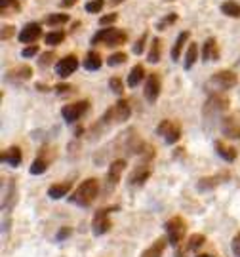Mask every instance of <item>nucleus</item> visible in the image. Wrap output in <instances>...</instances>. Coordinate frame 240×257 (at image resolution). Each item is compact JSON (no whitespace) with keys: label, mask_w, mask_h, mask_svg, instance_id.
I'll use <instances>...</instances> for the list:
<instances>
[{"label":"nucleus","mask_w":240,"mask_h":257,"mask_svg":"<svg viewBox=\"0 0 240 257\" xmlns=\"http://www.w3.org/2000/svg\"><path fill=\"white\" fill-rule=\"evenodd\" d=\"M97 194H99V181L95 177H88L78 185V189L74 191L71 200L82 208H90L93 204V200L97 198Z\"/></svg>","instance_id":"obj_1"},{"label":"nucleus","mask_w":240,"mask_h":257,"mask_svg":"<svg viewBox=\"0 0 240 257\" xmlns=\"http://www.w3.org/2000/svg\"><path fill=\"white\" fill-rule=\"evenodd\" d=\"M128 40V35L122 31V29H101L99 33H95L92 37V44H103L107 48H116V46H122V44Z\"/></svg>","instance_id":"obj_2"},{"label":"nucleus","mask_w":240,"mask_h":257,"mask_svg":"<svg viewBox=\"0 0 240 257\" xmlns=\"http://www.w3.org/2000/svg\"><path fill=\"white\" fill-rule=\"evenodd\" d=\"M164 227H166L168 242L177 248V246L181 244V240L185 238V233H187V225H185V221H183L181 217H172V219L166 221Z\"/></svg>","instance_id":"obj_3"},{"label":"nucleus","mask_w":240,"mask_h":257,"mask_svg":"<svg viewBox=\"0 0 240 257\" xmlns=\"http://www.w3.org/2000/svg\"><path fill=\"white\" fill-rule=\"evenodd\" d=\"M156 133H158L166 143L174 145V143L179 141V137H181V126H179L175 120H162V122L158 124V128H156Z\"/></svg>","instance_id":"obj_4"},{"label":"nucleus","mask_w":240,"mask_h":257,"mask_svg":"<svg viewBox=\"0 0 240 257\" xmlns=\"http://www.w3.org/2000/svg\"><path fill=\"white\" fill-rule=\"evenodd\" d=\"M237 84H239L237 73L227 71V69L216 73V74L208 80V86H214V88H218V90H231V88H235Z\"/></svg>","instance_id":"obj_5"},{"label":"nucleus","mask_w":240,"mask_h":257,"mask_svg":"<svg viewBox=\"0 0 240 257\" xmlns=\"http://www.w3.org/2000/svg\"><path fill=\"white\" fill-rule=\"evenodd\" d=\"M130 114H131V110H130L128 101H126V99H120V101H116V103L105 112L103 120H105V122H124V120L130 118Z\"/></svg>","instance_id":"obj_6"},{"label":"nucleus","mask_w":240,"mask_h":257,"mask_svg":"<svg viewBox=\"0 0 240 257\" xmlns=\"http://www.w3.org/2000/svg\"><path fill=\"white\" fill-rule=\"evenodd\" d=\"M88 107H90V103H88L86 99L76 101V103H71V105H65V107L61 109V116H63V120H65L67 124H73V122H76L78 118L84 116Z\"/></svg>","instance_id":"obj_7"},{"label":"nucleus","mask_w":240,"mask_h":257,"mask_svg":"<svg viewBox=\"0 0 240 257\" xmlns=\"http://www.w3.org/2000/svg\"><path fill=\"white\" fill-rule=\"evenodd\" d=\"M109 212L107 208H101L93 214V219H92V231L95 236H101L105 233L111 231V221H109Z\"/></svg>","instance_id":"obj_8"},{"label":"nucleus","mask_w":240,"mask_h":257,"mask_svg":"<svg viewBox=\"0 0 240 257\" xmlns=\"http://www.w3.org/2000/svg\"><path fill=\"white\" fill-rule=\"evenodd\" d=\"M124 168H126V160H122V158L114 160L109 166V171H107V183H105V191H107V193H111V191L116 189V185H118V181H120V177H122Z\"/></svg>","instance_id":"obj_9"},{"label":"nucleus","mask_w":240,"mask_h":257,"mask_svg":"<svg viewBox=\"0 0 240 257\" xmlns=\"http://www.w3.org/2000/svg\"><path fill=\"white\" fill-rule=\"evenodd\" d=\"M229 109V97L227 95H221V93H216L212 95L206 105H204V114H219V112H225Z\"/></svg>","instance_id":"obj_10"},{"label":"nucleus","mask_w":240,"mask_h":257,"mask_svg":"<svg viewBox=\"0 0 240 257\" xmlns=\"http://www.w3.org/2000/svg\"><path fill=\"white\" fill-rule=\"evenodd\" d=\"M40 35H42V29H40L38 23H27L21 31H19L18 40L21 44H35L40 38Z\"/></svg>","instance_id":"obj_11"},{"label":"nucleus","mask_w":240,"mask_h":257,"mask_svg":"<svg viewBox=\"0 0 240 257\" xmlns=\"http://www.w3.org/2000/svg\"><path fill=\"white\" fill-rule=\"evenodd\" d=\"M76 69H78V57H74V55H65L63 59H59V61L55 63V74L61 76V78H69Z\"/></svg>","instance_id":"obj_12"},{"label":"nucleus","mask_w":240,"mask_h":257,"mask_svg":"<svg viewBox=\"0 0 240 257\" xmlns=\"http://www.w3.org/2000/svg\"><path fill=\"white\" fill-rule=\"evenodd\" d=\"M160 76L153 73V74H149V78H147V82H145V90H143V93H145V99L149 101V103H154L156 99H158V95H160Z\"/></svg>","instance_id":"obj_13"},{"label":"nucleus","mask_w":240,"mask_h":257,"mask_svg":"<svg viewBox=\"0 0 240 257\" xmlns=\"http://www.w3.org/2000/svg\"><path fill=\"white\" fill-rule=\"evenodd\" d=\"M221 129L227 137H233V139H240V120L237 118V114H231V116H225L223 118V124Z\"/></svg>","instance_id":"obj_14"},{"label":"nucleus","mask_w":240,"mask_h":257,"mask_svg":"<svg viewBox=\"0 0 240 257\" xmlns=\"http://www.w3.org/2000/svg\"><path fill=\"white\" fill-rule=\"evenodd\" d=\"M206 242V236L204 235H193L189 240H187V244L183 246V248H179L177 246V252H175V257H185L189 252H195V250H198L202 244Z\"/></svg>","instance_id":"obj_15"},{"label":"nucleus","mask_w":240,"mask_h":257,"mask_svg":"<svg viewBox=\"0 0 240 257\" xmlns=\"http://www.w3.org/2000/svg\"><path fill=\"white\" fill-rule=\"evenodd\" d=\"M31 74H33V71H31L29 65H19L18 69L8 71V76H6V78H8L10 82H23V80H29Z\"/></svg>","instance_id":"obj_16"},{"label":"nucleus","mask_w":240,"mask_h":257,"mask_svg":"<svg viewBox=\"0 0 240 257\" xmlns=\"http://www.w3.org/2000/svg\"><path fill=\"white\" fill-rule=\"evenodd\" d=\"M219 50L216 38H206V42L202 46V59L204 61H218Z\"/></svg>","instance_id":"obj_17"},{"label":"nucleus","mask_w":240,"mask_h":257,"mask_svg":"<svg viewBox=\"0 0 240 257\" xmlns=\"http://www.w3.org/2000/svg\"><path fill=\"white\" fill-rule=\"evenodd\" d=\"M21 160H23V154L19 147H10V149H6L2 152V162L10 164L12 168H18L21 164Z\"/></svg>","instance_id":"obj_18"},{"label":"nucleus","mask_w":240,"mask_h":257,"mask_svg":"<svg viewBox=\"0 0 240 257\" xmlns=\"http://www.w3.org/2000/svg\"><path fill=\"white\" fill-rule=\"evenodd\" d=\"M216 152L225 162H235L237 160V149L231 145H225L223 141H216Z\"/></svg>","instance_id":"obj_19"},{"label":"nucleus","mask_w":240,"mask_h":257,"mask_svg":"<svg viewBox=\"0 0 240 257\" xmlns=\"http://www.w3.org/2000/svg\"><path fill=\"white\" fill-rule=\"evenodd\" d=\"M166 238H158V240H154L153 244L141 254V257H162L164 254V250H166Z\"/></svg>","instance_id":"obj_20"},{"label":"nucleus","mask_w":240,"mask_h":257,"mask_svg":"<svg viewBox=\"0 0 240 257\" xmlns=\"http://www.w3.org/2000/svg\"><path fill=\"white\" fill-rule=\"evenodd\" d=\"M189 37H191V33L189 31H183V33H179V37L175 38V44L174 48H172V59L177 61L179 57H181V52H183V48H185V42L189 40Z\"/></svg>","instance_id":"obj_21"},{"label":"nucleus","mask_w":240,"mask_h":257,"mask_svg":"<svg viewBox=\"0 0 240 257\" xmlns=\"http://www.w3.org/2000/svg\"><path fill=\"white\" fill-rule=\"evenodd\" d=\"M69 191H71V183L69 181H65V183H55V185H52L48 189V196L54 198V200H59V198L67 196Z\"/></svg>","instance_id":"obj_22"},{"label":"nucleus","mask_w":240,"mask_h":257,"mask_svg":"<svg viewBox=\"0 0 240 257\" xmlns=\"http://www.w3.org/2000/svg\"><path fill=\"white\" fill-rule=\"evenodd\" d=\"M149 177H151V168H149L147 164H143V168H141V170L137 168V170L131 173L130 183H131V185H143V183H145Z\"/></svg>","instance_id":"obj_23"},{"label":"nucleus","mask_w":240,"mask_h":257,"mask_svg":"<svg viewBox=\"0 0 240 257\" xmlns=\"http://www.w3.org/2000/svg\"><path fill=\"white\" fill-rule=\"evenodd\" d=\"M143 78H145V69H143V65H135L130 71V74H128V86H130V88H135V86H139V82H141Z\"/></svg>","instance_id":"obj_24"},{"label":"nucleus","mask_w":240,"mask_h":257,"mask_svg":"<svg viewBox=\"0 0 240 257\" xmlns=\"http://www.w3.org/2000/svg\"><path fill=\"white\" fill-rule=\"evenodd\" d=\"M101 55L95 52V50H92V52H88L86 54V59H84V67H86V71H97L99 67H101Z\"/></svg>","instance_id":"obj_25"},{"label":"nucleus","mask_w":240,"mask_h":257,"mask_svg":"<svg viewBox=\"0 0 240 257\" xmlns=\"http://www.w3.org/2000/svg\"><path fill=\"white\" fill-rule=\"evenodd\" d=\"M221 12H223L225 16H229V18L239 19L240 18V4L239 2H233V0H227V2L221 4Z\"/></svg>","instance_id":"obj_26"},{"label":"nucleus","mask_w":240,"mask_h":257,"mask_svg":"<svg viewBox=\"0 0 240 257\" xmlns=\"http://www.w3.org/2000/svg\"><path fill=\"white\" fill-rule=\"evenodd\" d=\"M197 59H198V46L197 42H191L189 48H187V52H185V69H191L193 65L197 63Z\"/></svg>","instance_id":"obj_27"},{"label":"nucleus","mask_w":240,"mask_h":257,"mask_svg":"<svg viewBox=\"0 0 240 257\" xmlns=\"http://www.w3.org/2000/svg\"><path fill=\"white\" fill-rule=\"evenodd\" d=\"M160 57H162V42H160V38H154L153 44H151V52H149V55H147V61L158 63Z\"/></svg>","instance_id":"obj_28"},{"label":"nucleus","mask_w":240,"mask_h":257,"mask_svg":"<svg viewBox=\"0 0 240 257\" xmlns=\"http://www.w3.org/2000/svg\"><path fill=\"white\" fill-rule=\"evenodd\" d=\"M46 44H50V46H57V44H61L65 40V33L63 31H54V33H48L46 35Z\"/></svg>","instance_id":"obj_29"},{"label":"nucleus","mask_w":240,"mask_h":257,"mask_svg":"<svg viewBox=\"0 0 240 257\" xmlns=\"http://www.w3.org/2000/svg\"><path fill=\"white\" fill-rule=\"evenodd\" d=\"M46 170H48V160H44L42 156H38V158L33 162V166H31V173H33V175H42Z\"/></svg>","instance_id":"obj_30"},{"label":"nucleus","mask_w":240,"mask_h":257,"mask_svg":"<svg viewBox=\"0 0 240 257\" xmlns=\"http://www.w3.org/2000/svg\"><path fill=\"white\" fill-rule=\"evenodd\" d=\"M69 21V16L67 14H52L46 18V23L52 25V27H57V25H63V23Z\"/></svg>","instance_id":"obj_31"},{"label":"nucleus","mask_w":240,"mask_h":257,"mask_svg":"<svg viewBox=\"0 0 240 257\" xmlns=\"http://www.w3.org/2000/svg\"><path fill=\"white\" fill-rule=\"evenodd\" d=\"M126 61H128V55L124 52H116V54L109 55V59H107L109 67H118V65L126 63Z\"/></svg>","instance_id":"obj_32"},{"label":"nucleus","mask_w":240,"mask_h":257,"mask_svg":"<svg viewBox=\"0 0 240 257\" xmlns=\"http://www.w3.org/2000/svg\"><path fill=\"white\" fill-rule=\"evenodd\" d=\"M105 8V0H90L86 4V12L90 14H99Z\"/></svg>","instance_id":"obj_33"},{"label":"nucleus","mask_w":240,"mask_h":257,"mask_svg":"<svg viewBox=\"0 0 240 257\" xmlns=\"http://www.w3.org/2000/svg\"><path fill=\"white\" fill-rule=\"evenodd\" d=\"M109 88L116 93V95H122V93H124V84H122V80H120L118 76L109 78Z\"/></svg>","instance_id":"obj_34"},{"label":"nucleus","mask_w":240,"mask_h":257,"mask_svg":"<svg viewBox=\"0 0 240 257\" xmlns=\"http://www.w3.org/2000/svg\"><path fill=\"white\" fill-rule=\"evenodd\" d=\"M218 183H219V177H206V179H202L198 183V191H208V189H212Z\"/></svg>","instance_id":"obj_35"},{"label":"nucleus","mask_w":240,"mask_h":257,"mask_svg":"<svg viewBox=\"0 0 240 257\" xmlns=\"http://www.w3.org/2000/svg\"><path fill=\"white\" fill-rule=\"evenodd\" d=\"M145 42H147V33H143V35H141V38L133 44V54H135V55H141V54H143V50H145Z\"/></svg>","instance_id":"obj_36"},{"label":"nucleus","mask_w":240,"mask_h":257,"mask_svg":"<svg viewBox=\"0 0 240 257\" xmlns=\"http://www.w3.org/2000/svg\"><path fill=\"white\" fill-rule=\"evenodd\" d=\"M0 6H2V12L14 8V10H19V2L18 0H0Z\"/></svg>","instance_id":"obj_37"},{"label":"nucleus","mask_w":240,"mask_h":257,"mask_svg":"<svg viewBox=\"0 0 240 257\" xmlns=\"http://www.w3.org/2000/svg\"><path fill=\"white\" fill-rule=\"evenodd\" d=\"M175 21H177V16H175V14H170V16H166L162 21L158 23V29H160V31H164L168 25H172V23H175Z\"/></svg>","instance_id":"obj_38"},{"label":"nucleus","mask_w":240,"mask_h":257,"mask_svg":"<svg viewBox=\"0 0 240 257\" xmlns=\"http://www.w3.org/2000/svg\"><path fill=\"white\" fill-rule=\"evenodd\" d=\"M38 54V46L37 44H31V46H27L25 50H23V57H33V55H37Z\"/></svg>","instance_id":"obj_39"},{"label":"nucleus","mask_w":240,"mask_h":257,"mask_svg":"<svg viewBox=\"0 0 240 257\" xmlns=\"http://www.w3.org/2000/svg\"><path fill=\"white\" fill-rule=\"evenodd\" d=\"M116 19H118V16H116V14H109V16H103V18L99 19V23H101V25H112Z\"/></svg>","instance_id":"obj_40"},{"label":"nucleus","mask_w":240,"mask_h":257,"mask_svg":"<svg viewBox=\"0 0 240 257\" xmlns=\"http://www.w3.org/2000/svg\"><path fill=\"white\" fill-rule=\"evenodd\" d=\"M233 252H235L237 257H240V233L233 238Z\"/></svg>","instance_id":"obj_41"},{"label":"nucleus","mask_w":240,"mask_h":257,"mask_svg":"<svg viewBox=\"0 0 240 257\" xmlns=\"http://www.w3.org/2000/svg\"><path fill=\"white\" fill-rule=\"evenodd\" d=\"M52 59H54V54H52V52H50V54H44L42 59H40V65H42V67H46V65L52 63Z\"/></svg>","instance_id":"obj_42"},{"label":"nucleus","mask_w":240,"mask_h":257,"mask_svg":"<svg viewBox=\"0 0 240 257\" xmlns=\"http://www.w3.org/2000/svg\"><path fill=\"white\" fill-rule=\"evenodd\" d=\"M14 35V27H4V33H2V38L4 40H8L10 37Z\"/></svg>","instance_id":"obj_43"},{"label":"nucleus","mask_w":240,"mask_h":257,"mask_svg":"<svg viewBox=\"0 0 240 257\" xmlns=\"http://www.w3.org/2000/svg\"><path fill=\"white\" fill-rule=\"evenodd\" d=\"M69 235H71V229H61V231L57 233V240H63V238H67Z\"/></svg>","instance_id":"obj_44"},{"label":"nucleus","mask_w":240,"mask_h":257,"mask_svg":"<svg viewBox=\"0 0 240 257\" xmlns=\"http://www.w3.org/2000/svg\"><path fill=\"white\" fill-rule=\"evenodd\" d=\"M55 90H57V93H67V92L71 90V86H67V84H59V86H55Z\"/></svg>","instance_id":"obj_45"},{"label":"nucleus","mask_w":240,"mask_h":257,"mask_svg":"<svg viewBox=\"0 0 240 257\" xmlns=\"http://www.w3.org/2000/svg\"><path fill=\"white\" fill-rule=\"evenodd\" d=\"M76 4V0H61V6L63 8H71V6H74Z\"/></svg>","instance_id":"obj_46"},{"label":"nucleus","mask_w":240,"mask_h":257,"mask_svg":"<svg viewBox=\"0 0 240 257\" xmlns=\"http://www.w3.org/2000/svg\"><path fill=\"white\" fill-rule=\"evenodd\" d=\"M120 2H124V0H109L111 6H116V4H120Z\"/></svg>","instance_id":"obj_47"},{"label":"nucleus","mask_w":240,"mask_h":257,"mask_svg":"<svg viewBox=\"0 0 240 257\" xmlns=\"http://www.w3.org/2000/svg\"><path fill=\"white\" fill-rule=\"evenodd\" d=\"M195 257H216V256H210V254H198V256Z\"/></svg>","instance_id":"obj_48"}]
</instances>
